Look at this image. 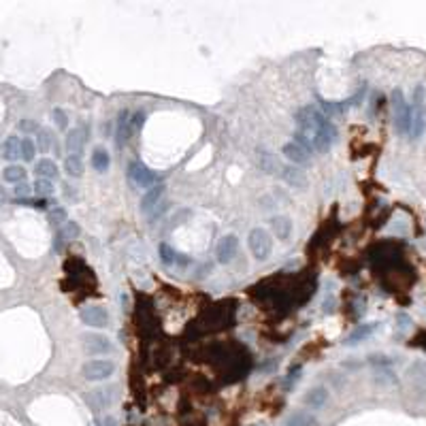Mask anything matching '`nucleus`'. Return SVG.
<instances>
[{"instance_id": "obj_1", "label": "nucleus", "mask_w": 426, "mask_h": 426, "mask_svg": "<svg viewBox=\"0 0 426 426\" xmlns=\"http://www.w3.org/2000/svg\"><path fill=\"white\" fill-rule=\"evenodd\" d=\"M294 122L298 124V128L300 132H305L307 137L311 139V134L318 132L324 124H328L330 120L324 115V111H322L320 107H314V105H305V107H300L296 111V115H294Z\"/></svg>"}, {"instance_id": "obj_2", "label": "nucleus", "mask_w": 426, "mask_h": 426, "mask_svg": "<svg viewBox=\"0 0 426 426\" xmlns=\"http://www.w3.org/2000/svg\"><path fill=\"white\" fill-rule=\"evenodd\" d=\"M392 111H394V126L401 134H409L411 130V107L403 96V90L397 88L392 92Z\"/></svg>"}, {"instance_id": "obj_3", "label": "nucleus", "mask_w": 426, "mask_h": 426, "mask_svg": "<svg viewBox=\"0 0 426 426\" xmlns=\"http://www.w3.org/2000/svg\"><path fill=\"white\" fill-rule=\"evenodd\" d=\"M247 245H249L252 256L256 258V260H260V262H264L266 258L271 256V252H273V239H271V235H268V230H264V228H254V230L249 233V237H247Z\"/></svg>"}, {"instance_id": "obj_4", "label": "nucleus", "mask_w": 426, "mask_h": 426, "mask_svg": "<svg viewBox=\"0 0 426 426\" xmlns=\"http://www.w3.org/2000/svg\"><path fill=\"white\" fill-rule=\"evenodd\" d=\"M115 371V365L111 360H88L86 365L81 367L83 377L90 379V381H102L113 375Z\"/></svg>"}, {"instance_id": "obj_5", "label": "nucleus", "mask_w": 426, "mask_h": 426, "mask_svg": "<svg viewBox=\"0 0 426 426\" xmlns=\"http://www.w3.org/2000/svg\"><path fill=\"white\" fill-rule=\"evenodd\" d=\"M337 137H339L337 126H335L332 122H328V124H324V126H322L318 132L311 134V143H314V149H316V151L324 153V151H328V149L332 147V145H335Z\"/></svg>"}, {"instance_id": "obj_6", "label": "nucleus", "mask_w": 426, "mask_h": 426, "mask_svg": "<svg viewBox=\"0 0 426 426\" xmlns=\"http://www.w3.org/2000/svg\"><path fill=\"white\" fill-rule=\"evenodd\" d=\"M128 179L137 185V188H151L153 183H158V175L151 173L147 166L141 162H130L128 166Z\"/></svg>"}, {"instance_id": "obj_7", "label": "nucleus", "mask_w": 426, "mask_h": 426, "mask_svg": "<svg viewBox=\"0 0 426 426\" xmlns=\"http://www.w3.org/2000/svg\"><path fill=\"white\" fill-rule=\"evenodd\" d=\"M79 318L86 326L92 328H105L109 324V314L102 305H88L79 311Z\"/></svg>"}, {"instance_id": "obj_8", "label": "nucleus", "mask_w": 426, "mask_h": 426, "mask_svg": "<svg viewBox=\"0 0 426 426\" xmlns=\"http://www.w3.org/2000/svg\"><path fill=\"white\" fill-rule=\"evenodd\" d=\"M237 247H239V239L235 235H226L220 239V243L215 247V256L220 264H230L237 256Z\"/></svg>"}, {"instance_id": "obj_9", "label": "nucleus", "mask_w": 426, "mask_h": 426, "mask_svg": "<svg viewBox=\"0 0 426 426\" xmlns=\"http://www.w3.org/2000/svg\"><path fill=\"white\" fill-rule=\"evenodd\" d=\"M81 343H83V350H86L88 354H92V356L109 354V352L113 350L111 341L107 337H102V335H83Z\"/></svg>"}, {"instance_id": "obj_10", "label": "nucleus", "mask_w": 426, "mask_h": 426, "mask_svg": "<svg viewBox=\"0 0 426 426\" xmlns=\"http://www.w3.org/2000/svg\"><path fill=\"white\" fill-rule=\"evenodd\" d=\"M377 326H379L377 322H365V324H360V326H356L354 330L350 332V335H347V339L343 341V343H345L347 347H354V345H358L360 341H365V339H369V337L373 335V332L377 330Z\"/></svg>"}, {"instance_id": "obj_11", "label": "nucleus", "mask_w": 426, "mask_h": 426, "mask_svg": "<svg viewBox=\"0 0 426 426\" xmlns=\"http://www.w3.org/2000/svg\"><path fill=\"white\" fill-rule=\"evenodd\" d=\"M282 151H284V156H286V158L292 162V164H307L309 158H311V153H309L307 149H303V147H300L298 143H294V141L286 143L284 147H282Z\"/></svg>"}, {"instance_id": "obj_12", "label": "nucleus", "mask_w": 426, "mask_h": 426, "mask_svg": "<svg viewBox=\"0 0 426 426\" xmlns=\"http://www.w3.org/2000/svg\"><path fill=\"white\" fill-rule=\"evenodd\" d=\"M86 134H83L81 128H72L68 130L66 134V149L70 151V156H79L81 149H83V145H86Z\"/></svg>"}, {"instance_id": "obj_13", "label": "nucleus", "mask_w": 426, "mask_h": 426, "mask_svg": "<svg viewBox=\"0 0 426 426\" xmlns=\"http://www.w3.org/2000/svg\"><path fill=\"white\" fill-rule=\"evenodd\" d=\"M34 173H36V177L38 179H56L58 177V164L54 160H49V158H43V160H38L34 164Z\"/></svg>"}, {"instance_id": "obj_14", "label": "nucleus", "mask_w": 426, "mask_h": 426, "mask_svg": "<svg viewBox=\"0 0 426 426\" xmlns=\"http://www.w3.org/2000/svg\"><path fill=\"white\" fill-rule=\"evenodd\" d=\"M3 177H5V181L7 183H24L26 181V177H28V171L24 169L22 164H9L7 169L3 171Z\"/></svg>"}, {"instance_id": "obj_15", "label": "nucleus", "mask_w": 426, "mask_h": 426, "mask_svg": "<svg viewBox=\"0 0 426 426\" xmlns=\"http://www.w3.org/2000/svg\"><path fill=\"white\" fill-rule=\"evenodd\" d=\"M282 177H284V181H288L290 185H296V188H305V185H307L305 173L300 169H296V166H284Z\"/></svg>"}, {"instance_id": "obj_16", "label": "nucleus", "mask_w": 426, "mask_h": 426, "mask_svg": "<svg viewBox=\"0 0 426 426\" xmlns=\"http://www.w3.org/2000/svg\"><path fill=\"white\" fill-rule=\"evenodd\" d=\"M162 194H164V185H162V183L153 185V188H151V190H149V192L141 199V211H145V213L151 211L153 207L158 205V201L162 199Z\"/></svg>"}, {"instance_id": "obj_17", "label": "nucleus", "mask_w": 426, "mask_h": 426, "mask_svg": "<svg viewBox=\"0 0 426 426\" xmlns=\"http://www.w3.org/2000/svg\"><path fill=\"white\" fill-rule=\"evenodd\" d=\"M305 405L307 407H314V409H320V407H324L326 401H328V392L326 388H314V390H309L305 394Z\"/></svg>"}, {"instance_id": "obj_18", "label": "nucleus", "mask_w": 426, "mask_h": 426, "mask_svg": "<svg viewBox=\"0 0 426 426\" xmlns=\"http://www.w3.org/2000/svg\"><path fill=\"white\" fill-rule=\"evenodd\" d=\"M19 156H22V139L9 137L3 143V158L5 160H17Z\"/></svg>"}, {"instance_id": "obj_19", "label": "nucleus", "mask_w": 426, "mask_h": 426, "mask_svg": "<svg viewBox=\"0 0 426 426\" xmlns=\"http://www.w3.org/2000/svg\"><path fill=\"white\" fill-rule=\"evenodd\" d=\"M109 164H111V156L105 147H96L92 151V166H94L98 173H105L109 169Z\"/></svg>"}, {"instance_id": "obj_20", "label": "nucleus", "mask_w": 426, "mask_h": 426, "mask_svg": "<svg viewBox=\"0 0 426 426\" xmlns=\"http://www.w3.org/2000/svg\"><path fill=\"white\" fill-rule=\"evenodd\" d=\"M64 171H66L68 177H81V175H83L81 156H66V158H64Z\"/></svg>"}, {"instance_id": "obj_21", "label": "nucleus", "mask_w": 426, "mask_h": 426, "mask_svg": "<svg viewBox=\"0 0 426 426\" xmlns=\"http://www.w3.org/2000/svg\"><path fill=\"white\" fill-rule=\"evenodd\" d=\"M258 162H260V166H262L266 173H282L284 171V166L279 164V160L275 158V156L268 153V151H260V156H258Z\"/></svg>"}, {"instance_id": "obj_22", "label": "nucleus", "mask_w": 426, "mask_h": 426, "mask_svg": "<svg viewBox=\"0 0 426 426\" xmlns=\"http://www.w3.org/2000/svg\"><path fill=\"white\" fill-rule=\"evenodd\" d=\"M271 224H273V230H275V235L279 239H288L290 237V230H292V222H290V217H286V215L273 217Z\"/></svg>"}, {"instance_id": "obj_23", "label": "nucleus", "mask_w": 426, "mask_h": 426, "mask_svg": "<svg viewBox=\"0 0 426 426\" xmlns=\"http://www.w3.org/2000/svg\"><path fill=\"white\" fill-rule=\"evenodd\" d=\"M422 132H424V113H422L420 107H415L413 113H411V130H409V134H411V139H418V137H422Z\"/></svg>"}, {"instance_id": "obj_24", "label": "nucleus", "mask_w": 426, "mask_h": 426, "mask_svg": "<svg viewBox=\"0 0 426 426\" xmlns=\"http://www.w3.org/2000/svg\"><path fill=\"white\" fill-rule=\"evenodd\" d=\"M316 420H314V415H309V413H305V411H296V413H292L290 418L286 420V424L284 426H311Z\"/></svg>"}, {"instance_id": "obj_25", "label": "nucleus", "mask_w": 426, "mask_h": 426, "mask_svg": "<svg viewBox=\"0 0 426 426\" xmlns=\"http://www.w3.org/2000/svg\"><path fill=\"white\" fill-rule=\"evenodd\" d=\"M128 122H130L128 111H120V120H118V145H122L124 141L128 139Z\"/></svg>"}, {"instance_id": "obj_26", "label": "nucleus", "mask_w": 426, "mask_h": 426, "mask_svg": "<svg viewBox=\"0 0 426 426\" xmlns=\"http://www.w3.org/2000/svg\"><path fill=\"white\" fill-rule=\"evenodd\" d=\"M145 118H147V113H145V111H137V113H134V115L130 118V122H128V139L134 137V134H137V132L143 128Z\"/></svg>"}, {"instance_id": "obj_27", "label": "nucleus", "mask_w": 426, "mask_h": 426, "mask_svg": "<svg viewBox=\"0 0 426 426\" xmlns=\"http://www.w3.org/2000/svg\"><path fill=\"white\" fill-rule=\"evenodd\" d=\"M51 143H54V137H51V132H49L47 128H41V130L36 132V147H38V151L47 153L49 147H51Z\"/></svg>"}, {"instance_id": "obj_28", "label": "nucleus", "mask_w": 426, "mask_h": 426, "mask_svg": "<svg viewBox=\"0 0 426 426\" xmlns=\"http://www.w3.org/2000/svg\"><path fill=\"white\" fill-rule=\"evenodd\" d=\"M32 190H34V194L38 196V199H45V196H51L54 194V185H51V181L49 179H36L34 183H32Z\"/></svg>"}, {"instance_id": "obj_29", "label": "nucleus", "mask_w": 426, "mask_h": 426, "mask_svg": "<svg viewBox=\"0 0 426 426\" xmlns=\"http://www.w3.org/2000/svg\"><path fill=\"white\" fill-rule=\"evenodd\" d=\"M158 252H160V258H162V262L166 266H173L175 262H177V252H175V249L169 243H160Z\"/></svg>"}, {"instance_id": "obj_30", "label": "nucleus", "mask_w": 426, "mask_h": 426, "mask_svg": "<svg viewBox=\"0 0 426 426\" xmlns=\"http://www.w3.org/2000/svg\"><path fill=\"white\" fill-rule=\"evenodd\" d=\"M79 233H81L79 224H75V222H66L64 226L60 228L58 239H75V237H79Z\"/></svg>"}, {"instance_id": "obj_31", "label": "nucleus", "mask_w": 426, "mask_h": 426, "mask_svg": "<svg viewBox=\"0 0 426 426\" xmlns=\"http://www.w3.org/2000/svg\"><path fill=\"white\" fill-rule=\"evenodd\" d=\"M15 205H22V207H32V209H47L49 201L47 199H15Z\"/></svg>"}, {"instance_id": "obj_32", "label": "nucleus", "mask_w": 426, "mask_h": 426, "mask_svg": "<svg viewBox=\"0 0 426 426\" xmlns=\"http://www.w3.org/2000/svg\"><path fill=\"white\" fill-rule=\"evenodd\" d=\"M34 153H36V145H34V141L32 139H22V158L26 160V162H32L34 160Z\"/></svg>"}, {"instance_id": "obj_33", "label": "nucleus", "mask_w": 426, "mask_h": 426, "mask_svg": "<svg viewBox=\"0 0 426 426\" xmlns=\"http://www.w3.org/2000/svg\"><path fill=\"white\" fill-rule=\"evenodd\" d=\"M294 143H298L300 147L307 149L309 153H311V149H314V143H311V139L307 137L305 132H300V130H298V132H294Z\"/></svg>"}, {"instance_id": "obj_34", "label": "nucleus", "mask_w": 426, "mask_h": 426, "mask_svg": "<svg viewBox=\"0 0 426 426\" xmlns=\"http://www.w3.org/2000/svg\"><path fill=\"white\" fill-rule=\"evenodd\" d=\"M66 220V211L62 209V207H56V209H51V213H49V222L51 224H62Z\"/></svg>"}, {"instance_id": "obj_35", "label": "nucleus", "mask_w": 426, "mask_h": 426, "mask_svg": "<svg viewBox=\"0 0 426 426\" xmlns=\"http://www.w3.org/2000/svg\"><path fill=\"white\" fill-rule=\"evenodd\" d=\"M51 115H54V122H56V126H58V128H62V130H64V128L68 126L66 113L62 111V109H54V113H51Z\"/></svg>"}, {"instance_id": "obj_36", "label": "nucleus", "mask_w": 426, "mask_h": 426, "mask_svg": "<svg viewBox=\"0 0 426 426\" xmlns=\"http://www.w3.org/2000/svg\"><path fill=\"white\" fill-rule=\"evenodd\" d=\"M19 130L30 134V132H38L41 128H38V124L34 120H22V122H19Z\"/></svg>"}, {"instance_id": "obj_37", "label": "nucleus", "mask_w": 426, "mask_h": 426, "mask_svg": "<svg viewBox=\"0 0 426 426\" xmlns=\"http://www.w3.org/2000/svg\"><path fill=\"white\" fill-rule=\"evenodd\" d=\"M298 377H300V367H292V369H290V375L286 377V383H284V388L288 390V388L292 386L294 381H298Z\"/></svg>"}, {"instance_id": "obj_38", "label": "nucleus", "mask_w": 426, "mask_h": 426, "mask_svg": "<svg viewBox=\"0 0 426 426\" xmlns=\"http://www.w3.org/2000/svg\"><path fill=\"white\" fill-rule=\"evenodd\" d=\"M30 190H32V188H30V185H28L26 181L15 185V194H17V199H28V192H30Z\"/></svg>"}, {"instance_id": "obj_39", "label": "nucleus", "mask_w": 426, "mask_h": 426, "mask_svg": "<svg viewBox=\"0 0 426 426\" xmlns=\"http://www.w3.org/2000/svg\"><path fill=\"white\" fill-rule=\"evenodd\" d=\"M105 426H115V420H113V418H107V420H105Z\"/></svg>"}, {"instance_id": "obj_40", "label": "nucleus", "mask_w": 426, "mask_h": 426, "mask_svg": "<svg viewBox=\"0 0 426 426\" xmlns=\"http://www.w3.org/2000/svg\"><path fill=\"white\" fill-rule=\"evenodd\" d=\"M0 201H5V192L3 190H0Z\"/></svg>"}]
</instances>
